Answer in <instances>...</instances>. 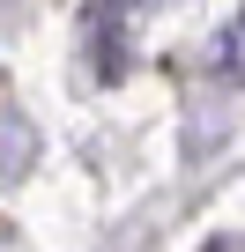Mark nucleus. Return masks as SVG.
Wrapping results in <instances>:
<instances>
[{
	"label": "nucleus",
	"mask_w": 245,
	"mask_h": 252,
	"mask_svg": "<svg viewBox=\"0 0 245 252\" xmlns=\"http://www.w3.org/2000/svg\"><path fill=\"white\" fill-rule=\"evenodd\" d=\"M208 252H245V237H208Z\"/></svg>",
	"instance_id": "f03ea898"
},
{
	"label": "nucleus",
	"mask_w": 245,
	"mask_h": 252,
	"mask_svg": "<svg viewBox=\"0 0 245 252\" xmlns=\"http://www.w3.org/2000/svg\"><path fill=\"white\" fill-rule=\"evenodd\" d=\"M127 15H134V0H89V74L97 82L127 67Z\"/></svg>",
	"instance_id": "f257e3e1"
}]
</instances>
